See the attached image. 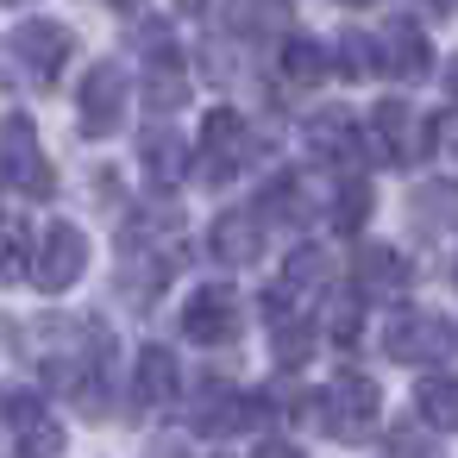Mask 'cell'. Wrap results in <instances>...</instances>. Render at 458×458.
I'll return each instance as SVG.
<instances>
[{"mask_svg": "<svg viewBox=\"0 0 458 458\" xmlns=\"http://www.w3.org/2000/svg\"><path fill=\"white\" fill-rule=\"evenodd\" d=\"M308 145H314V157H327V164H358V157H364L358 120H352L345 107H327V114H314V120H308Z\"/></svg>", "mask_w": 458, "mask_h": 458, "instance_id": "obj_14", "label": "cell"}, {"mask_svg": "<svg viewBox=\"0 0 458 458\" xmlns=\"http://www.w3.org/2000/svg\"><path fill=\"white\" fill-rule=\"evenodd\" d=\"M182 333H189L195 345H226V339L239 333V295H233L226 283L195 289L189 308H182Z\"/></svg>", "mask_w": 458, "mask_h": 458, "instance_id": "obj_6", "label": "cell"}, {"mask_svg": "<svg viewBox=\"0 0 458 458\" xmlns=\"http://www.w3.org/2000/svg\"><path fill=\"white\" fill-rule=\"evenodd\" d=\"M364 214H370V189H364V182H339V195H333V226H339V233H358Z\"/></svg>", "mask_w": 458, "mask_h": 458, "instance_id": "obj_25", "label": "cell"}, {"mask_svg": "<svg viewBox=\"0 0 458 458\" xmlns=\"http://www.w3.org/2000/svg\"><path fill=\"white\" fill-rule=\"evenodd\" d=\"M408 258L395 251V245H358V258H352V289L364 295V301H395L402 289H408Z\"/></svg>", "mask_w": 458, "mask_h": 458, "instance_id": "obj_8", "label": "cell"}, {"mask_svg": "<svg viewBox=\"0 0 458 458\" xmlns=\"http://www.w3.org/2000/svg\"><path fill=\"white\" fill-rule=\"evenodd\" d=\"M120 7H139V0H120Z\"/></svg>", "mask_w": 458, "mask_h": 458, "instance_id": "obj_32", "label": "cell"}, {"mask_svg": "<svg viewBox=\"0 0 458 458\" xmlns=\"http://www.w3.org/2000/svg\"><path fill=\"white\" fill-rule=\"evenodd\" d=\"M32 233L20 220H0V276H13V270H32Z\"/></svg>", "mask_w": 458, "mask_h": 458, "instance_id": "obj_24", "label": "cell"}, {"mask_svg": "<svg viewBox=\"0 0 458 458\" xmlns=\"http://www.w3.org/2000/svg\"><path fill=\"white\" fill-rule=\"evenodd\" d=\"M145 101H151L157 114L182 107V101H189V70H182V64H157V70H151V82H145Z\"/></svg>", "mask_w": 458, "mask_h": 458, "instance_id": "obj_23", "label": "cell"}, {"mask_svg": "<svg viewBox=\"0 0 458 458\" xmlns=\"http://www.w3.org/2000/svg\"><path fill=\"white\" fill-rule=\"evenodd\" d=\"M195 420H201V433L226 439V433H245V427H258V420H264V402H258V395H239V389H220V395H214V402H208Z\"/></svg>", "mask_w": 458, "mask_h": 458, "instance_id": "obj_15", "label": "cell"}, {"mask_svg": "<svg viewBox=\"0 0 458 458\" xmlns=\"http://www.w3.org/2000/svg\"><path fill=\"white\" fill-rule=\"evenodd\" d=\"M414 408H420V420H427V427L458 433V377H420Z\"/></svg>", "mask_w": 458, "mask_h": 458, "instance_id": "obj_19", "label": "cell"}, {"mask_svg": "<svg viewBox=\"0 0 458 458\" xmlns=\"http://www.w3.org/2000/svg\"><path fill=\"white\" fill-rule=\"evenodd\" d=\"M327 64H333L327 45H320V38H301V32H289L283 51H276V70H283L289 89H314V82L327 76Z\"/></svg>", "mask_w": 458, "mask_h": 458, "instance_id": "obj_16", "label": "cell"}, {"mask_svg": "<svg viewBox=\"0 0 458 458\" xmlns=\"http://www.w3.org/2000/svg\"><path fill=\"white\" fill-rule=\"evenodd\" d=\"M7 7H20V0H7Z\"/></svg>", "mask_w": 458, "mask_h": 458, "instance_id": "obj_34", "label": "cell"}, {"mask_svg": "<svg viewBox=\"0 0 458 458\" xmlns=\"http://www.w3.org/2000/svg\"><path fill=\"white\" fill-rule=\"evenodd\" d=\"M208 251H214L220 264H258V251H264V220H258V208L220 214L214 233H208Z\"/></svg>", "mask_w": 458, "mask_h": 458, "instance_id": "obj_13", "label": "cell"}, {"mask_svg": "<svg viewBox=\"0 0 458 458\" xmlns=\"http://www.w3.org/2000/svg\"><path fill=\"white\" fill-rule=\"evenodd\" d=\"M345 7H370V0H345Z\"/></svg>", "mask_w": 458, "mask_h": 458, "instance_id": "obj_31", "label": "cell"}, {"mask_svg": "<svg viewBox=\"0 0 458 458\" xmlns=\"http://www.w3.org/2000/svg\"><path fill=\"white\" fill-rule=\"evenodd\" d=\"M182 389V364L170 345H139V364H132V395L139 408H170Z\"/></svg>", "mask_w": 458, "mask_h": 458, "instance_id": "obj_11", "label": "cell"}, {"mask_svg": "<svg viewBox=\"0 0 458 458\" xmlns=\"http://www.w3.org/2000/svg\"><path fill=\"white\" fill-rule=\"evenodd\" d=\"M327 339H333V345H352V339H358V295H339V301L327 308Z\"/></svg>", "mask_w": 458, "mask_h": 458, "instance_id": "obj_28", "label": "cell"}, {"mask_svg": "<svg viewBox=\"0 0 458 458\" xmlns=\"http://www.w3.org/2000/svg\"><path fill=\"white\" fill-rule=\"evenodd\" d=\"M452 345H458V327L445 314H420V308L395 314L383 333V352L395 364H439V358H452Z\"/></svg>", "mask_w": 458, "mask_h": 458, "instance_id": "obj_4", "label": "cell"}, {"mask_svg": "<svg viewBox=\"0 0 458 458\" xmlns=\"http://www.w3.org/2000/svg\"><path fill=\"white\" fill-rule=\"evenodd\" d=\"M251 458H308V452H301V445H289V439H264Z\"/></svg>", "mask_w": 458, "mask_h": 458, "instance_id": "obj_30", "label": "cell"}, {"mask_svg": "<svg viewBox=\"0 0 458 458\" xmlns=\"http://www.w3.org/2000/svg\"><path fill=\"white\" fill-rule=\"evenodd\" d=\"M233 32L239 38H270V32H283L289 26V0H233ZM289 38V32H283Z\"/></svg>", "mask_w": 458, "mask_h": 458, "instance_id": "obj_20", "label": "cell"}, {"mask_svg": "<svg viewBox=\"0 0 458 458\" xmlns=\"http://www.w3.org/2000/svg\"><path fill=\"white\" fill-rule=\"evenodd\" d=\"M383 458H433L414 433H389V445H383Z\"/></svg>", "mask_w": 458, "mask_h": 458, "instance_id": "obj_29", "label": "cell"}, {"mask_svg": "<svg viewBox=\"0 0 458 458\" xmlns=\"http://www.w3.org/2000/svg\"><path fill=\"white\" fill-rule=\"evenodd\" d=\"M414 220H420V226H439V233H458V182H427V189H414Z\"/></svg>", "mask_w": 458, "mask_h": 458, "instance_id": "obj_21", "label": "cell"}, {"mask_svg": "<svg viewBox=\"0 0 458 458\" xmlns=\"http://www.w3.org/2000/svg\"><path fill=\"white\" fill-rule=\"evenodd\" d=\"M320 283H327V251L295 245L289 264H283V289H289V295H308V289H320Z\"/></svg>", "mask_w": 458, "mask_h": 458, "instance_id": "obj_22", "label": "cell"}, {"mask_svg": "<svg viewBox=\"0 0 458 458\" xmlns=\"http://www.w3.org/2000/svg\"><path fill=\"white\" fill-rule=\"evenodd\" d=\"M370 132H377V157H389V164H402V157H420L433 139V126H420L414 114H408V101H377V114H370Z\"/></svg>", "mask_w": 458, "mask_h": 458, "instance_id": "obj_9", "label": "cell"}, {"mask_svg": "<svg viewBox=\"0 0 458 458\" xmlns=\"http://www.w3.org/2000/svg\"><path fill=\"white\" fill-rule=\"evenodd\" d=\"M182 7H201V0H182Z\"/></svg>", "mask_w": 458, "mask_h": 458, "instance_id": "obj_33", "label": "cell"}, {"mask_svg": "<svg viewBox=\"0 0 458 458\" xmlns=\"http://www.w3.org/2000/svg\"><path fill=\"white\" fill-rule=\"evenodd\" d=\"M0 182L20 189V195H32V201H45V195L57 189V170H51V157L38 151V132H32L26 114H13L7 126H0Z\"/></svg>", "mask_w": 458, "mask_h": 458, "instance_id": "obj_1", "label": "cell"}, {"mask_svg": "<svg viewBox=\"0 0 458 458\" xmlns=\"http://www.w3.org/2000/svg\"><path fill=\"white\" fill-rule=\"evenodd\" d=\"M70 26H57V20H32V26H20L13 32V57H20V70L26 76H38V82H51L64 64H70Z\"/></svg>", "mask_w": 458, "mask_h": 458, "instance_id": "obj_7", "label": "cell"}, {"mask_svg": "<svg viewBox=\"0 0 458 458\" xmlns=\"http://www.w3.org/2000/svg\"><path fill=\"white\" fill-rule=\"evenodd\" d=\"M333 64H339L345 76H364V70L377 64V38H364V32H345V38H339V51H333Z\"/></svg>", "mask_w": 458, "mask_h": 458, "instance_id": "obj_26", "label": "cell"}, {"mask_svg": "<svg viewBox=\"0 0 458 458\" xmlns=\"http://www.w3.org/2000/svg\"><path fill=\"white\" fill-rule=\"evenodd\" d=\"M308 352H314V327L308 320L276 327V364H308Z\"/></svg>", "mask_w": 458, "mask_h": 458, "instance_id": "obj_27", "label": "cell"}, {"mask_svg": "<svg viewBox=\"0 0 458 458\" xmlns=\"http://www.w3.org/2000/svg\"><path fill=\"white\" fill-rule=\"evenodd\" d=\"M76 120L89 139H114L126 120V70L120 64H95L76 89Z\"/></svg>", "mask_w": 458, "mask_h": 458, "instance_id": "obj_5", "label": "cell"}, {"mask_svg": "<svg viewBox=\"0 0 458 458\" xmlns=\"http://www.w3.org/2000/svg\"><path fill=\"white\" fill-rule=\"evenodd\" d=\"M377 408H383V395H377V383L370 377H358V370H345V377H333L327 389H320V427L333 433V439H364L370 427H377Z\"/></svg>", "mask_w": 458, "mask_h": 458, "instance_id": "obj_2", "label": "cell"}, {"mask_svg": "<svg viewBox=\"0 0 458 458\" xmlns=\"http://www.w3.org/2000/svg\"><path fill=\"white\" fill-rule=\"evenodd\" d=\"M82 270H89V239H82V226H70V220L45 226L38 245H32V270H26V276H32L45 295H64Z\"/></svg>", "mask_w": 458, "mask_h": 458, "instance_id": "obj_3", "label": "cell"}, {"mask_svg": "<svg viewBox=\"0 0 458 458\" xmlns=\"http://www.w3.org/2000/svg\"><path fill=\"white\" fill-rule=\"evenodd\" d=\"M139 151H145V170H151L157 189H176V182L189 176V139H176V132H151Z\"/></svg>", "mask_w": 458, "mask_h": 458, "instance_id": "obj_18", "label": "cell"}, {"mask_svg": "<svg viewBox=\"0 0 458 458\" xmlns=\"http://www.w3.org/2000/svg\"><path fill=\"white\" fill-rule=\"evenodd\" d=\"M427 38L408 26V20H395L389 32H377V70L383 76H395V82H414V76H427Z\"/></svg>", "mask_w": 458, "mask_h": 458, "instance_id": "obj_12", "label": "cell"}, {"mask_svg": "<svg viewBox=\"0 0 458 458\" xmlns=\"http://www.w3.org/2000/svg\"><path fill=\"white\" fill-rule=\"evenodd\" d=\"M7 420H13V433H20V445H26L32 458H57V452H64V420H57L32 389L7 395Z\"/></svg>", "mask_w": 458, "mask_h": 458, "instance_id": "obj_10", "label": "cell"}, {"mask_svg": "<svg viewBox=\"0 0 458 458\" xmlns=\"http://www.w3.org/2000/svg\"><path fill=\"white\" fill-rule=\"evenodd\" d=\"M201 151L214 157V170H233V164L245 157V120H239L233 107H214V114L201 120Z\"/></svg>", "mask_w": 458, "mask_h": 458, "instance_id": "obj_17", "label": "cell"}]
</instances>
